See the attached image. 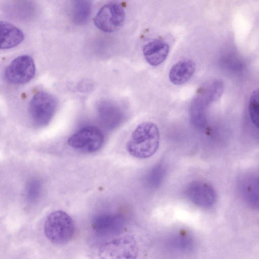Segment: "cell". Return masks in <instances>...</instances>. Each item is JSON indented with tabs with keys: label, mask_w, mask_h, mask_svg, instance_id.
<instances>
[{
	"label": "cell",
	"mask_w": 259,
	"mask_h": 259,
	"mask_svg": "<svg viewBox=\"0 0 259 259\" xmlns=\"http://www.w3.org/2000/svg\"><path fill=\"white\" fill-rule=\"evenodd\" d=\"M160 134L157 125L151 122L139 124L132 133L126 144V150L132 156L147 158L157 151Z\"/></svg>",
	"instance_id": "6da1fadb"
},
{
	"label": "cell",
	"mask_w": 259,
	"mask_h": 259,
	"mask_svg": "<svg viewBox=\"0 0 259 259\" xmlns=\"http://www.w3.org/2000/svg\"><path fill=\"white\" fill-rule=\"evenodd\" d=\"M44 232L51 243L61 245L69 242L75 233V225L71 217L63 210H56L46 218Z\"/></svg>",
	"instance_id": "7a4b0ae2"
},
{
	"label": "cell",
	"mask_w": 259,
	"mask_h": 259,
	"mask_svg": "<svg viewBox=\"0 0 259 259\" xmlns=\"http://www.w3.org/2000/svg\"><path fill=\"white\" fill-rule=\"evenodd\" d=\"M139 247L131 235L116 238L102 244L98 251L99 259H136Z\"/></svg>",
	"instance_id": "3957f363"
},
{
	"label": "cell",
	"mask_w": 259,
	"mask_h": 259,
	"mask_svg": "<svg viewBox=\"0 0 259 259\" xmlns=\"http://www.w3.org/2000/svg\"><path fill=\"white\" fill-rule=\"evenodd\" d=\"M57 107V101L52 94L39 91L31 98L28 107L29 115L33 122L38 126H45L52 120Z\"/></svg>",
	"instance_id": "277c9868"
},
{
	"label": "cell",
	"mask_w": 259,
	"mask_h": 259,
	"mask_svg": "<svg viewBox=\"0 0 259 259\" xmlns=\"http://www.w3.org/2000/svg\"><path fill=\"white\" fill-rule=\"evenodd\" d=\"M125 13L119 4L111 2L102 6L95 16V26L102 31L111 33L117 31L123 25Z\"/></svg>",
	"instance_id": "5b68a950"
},
{
	"label": "cell",
	"mask_w": 259,
	"mask_h": 259,
	"mask_svg": "<svg viewBox=\"0 0 259 259\" xmlns=\"http://www.w3.org/2000/svg\"><path fill=\"white\" fill-rule=\"evenodd\" d=\"M104 139V135L100 129L93 126H87L71 135L68 139V144L75 149L92 153L101 148Z\"/></svg>",
	"instance_id": "8992f818"
},
{
	"label": "cell",
	"mask_w": 259,
	"mask_h": 259,
	"mask_svg": "<svg viewBox=\"0 0 259 259\" xmlns=\"http://www.w3.org/2000/svg\"><path fill=\"white\" fill-rule=\"evenodd\" d=\"M35 73L33 59L29 55H22L15 58L5 69V77L14 84L26 83L31 80Z\"/></svg>",
	"instance_id": "52a82bcc"
},
{
	"label": "cell",
	"mask_w": 259,
	"mask_h": 259,
	"mask_svg": "<svg viewBox=\"0 0 259 259\" xmlns=\"http://www.w3.org/2000/svg\"><path fill=\"white\" fill-rule=\"evenodd\" d=\"M223 89V82L218 79L205 83L198 90L191 102L190 108L196 111L205 113L207 107L220 98Z\"/></svg>",
	"instance_id": "ba28073f"
},
{
	"label": "cell",
	"mask_w": 259,
	"mask_h": 259,
	"mask_svg": "<svg viewBox=\"0 0 259 259\" xmlns=\"http://www.w3.org/2000/svg\"><path fill=\"white\" fill-rule=\"evenodd\" d=\"M186 194L193 204L203 208H209L217 201V195L213 187L209 183L202 181H194L190 183Z\"/></svg>",
	"instance_id": "9c48e42d"
},
{
	"label": "cell",
	"mask_w": 259,
	"mask_h": 259,
	"mask_svg": "<svg viewBox=\"0 0 259 259\" xmlns=\"http://www.w3.org/2000/svg\"><path fill=\"white\" fill-rule=\"evenodd\" d=\"M125 226L124 218L118 214L102 213L95 217L92 222L93 230L98 234L109 236L120 233Z\"/></svg>",
	"instance_id": "30bf717a"
},
{
	"label": "cell",
	"mask_w": 259,
	"mask_h": 259,
	"mask_svg": "<svg viewBox=\"0 0 259 259\" xmlns=\"http://www.w3.org/2000/svg\"><path fill=\"white\" fill-rule=\"evenodd\" d=\"M239 185L240 193L246 203L252 208L259 210V175L245 176Z\"/></svg>",
	"instance_id": "8fae6325"
},
{
	"label": "cell",
	"mask_w": 259,
	"mask_h": 259,
	"mask_svg": "<svg viewBox=\"0 0 259 259\" xmlns=\"http://www.w3.org/2000/svg\"><path fill=\"white\" fill-rule=\"evenodd\" d=\"M169 50V46L166 42L155 39L145 45L143 52L146 61L152 66H157L166 59Z\"/></svg>",
	"instance_id": "7c38bea8"
},
{
	"label": "cell",
	"mask_w": 259,
	"mask_h": 259,
	"mask_svg": "<svg viewBox=\"0 0 259 259\" xmlns=\"http://www.w3.org/2000/svg\"><path fill=\"white\" fill-rule=\"evenodd\" d=\"M97 111L101 122L108 129L116 128L122 120V113L120 108L110 102L100 103Z\"/></svg>",
	"instance_id": "4fadbf2b"
},
{
	"label": "cell",
	"mask_w": 259,
	"mask_h": 259,
	"mask_svg": "<svg viewBox=\"0 0 259 259\" xmlns=\"http://www.w3.org/2000/svg\"><path fill=\"white\" fill-rule=\"evenodd\" d=\"M196 69L194 62L189 59H184L175 64L169 73V79L174 84H183L193 76Z\"/></svg>",
	"instance_id": "5bb4252c"
},
{
	"label": "cell",
	"mask_w": 259,
	"mask_h": 259,
	"mask_svg": "<svg viewBox=\"0 0 259 259\" xmlns=\"http://www.w3.org/2000/svg\"><path fill=\"white\" fill-rule=\"evenodd\" d=\"M24 39L22 30L6 21H1V49H9L20 44Z\"/></svg>",
	"instance_id": "9a60e30c"
},
{
	"label": "cell",
	"mask_w": 259,
	"mask_h": 259,
	"mask_svg": "<svg viewBox=\"0 0 259 259\" xmlns=\"http://www.w3.org/2000/svg\"><path fill=\"white\" fill-rule=\"evenodd\" d=\"M92 9V3L89 1H75L72 2L71 17L76 25H82L88 20Z\"/></svg>",
	"instance_id": "2e32d148"
},
{
	"label": "cell",
	"mask_w": 259,
	"mask_h": 259,
	"mask_svg": "<svg viewBox=\"0 0 259 259\" xmlns=\"http://www.w3.org/2000/svg\"><path fill=\"white\" fill-rule=\"evenodd\" d=\"M166 174V168L162 164L155 165L147 174L146 184L150 187L155 188L162 182Z\"/></svg>",
	"instance_id": "e0dca14e"
},
{
	"label": "cell",
	"mask_w": 259,
	"mask_h": 259,
	"mask_svg": "<svg viewBox=\"0 0 259 259\" xmlns=\"http://www.w3.org/2000/svg\"><path fill=\"white\" fill-rule=\"evenodd\" d=\"M248 113L253 124L259 128V89L254 90L250 95Z\"/></svg>",
	"instance_id": "ac0fdd59"
},
{
	"label": "cell",
	"mask_w": 259,
	"mask_h": 259,
	"mask_svg": "<svg viewBox=\"0 0 259 259\" xmlns=\"http://www.w3.org/2000/svg\"><path fill=\"white\" fill-rule=\"evenodd\" d=\"M41 190V184L36 179L30 180L26 184L25 193L27 199L30 201L36 200L39 197Z\"/></svg>",
	"instance_id": "d6986e66"
},
{
	"label": "cell",
	"mask_w": 259,
	"mask_h": 259,
	"mask_svg": "<svg viewBox=\"0 0 259 259\" xmlns=\"http://www.w3.org/2000/svg\"><path fill=\"white\" fill-rule=\"evenodd\" d=\"M192 238L187 234H179L172 240V245L178 250L186 251L192 246Z\"/></svg>",
	"instance_id": "ffe728a7"
}]
</instances>
